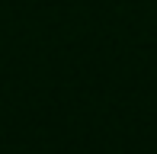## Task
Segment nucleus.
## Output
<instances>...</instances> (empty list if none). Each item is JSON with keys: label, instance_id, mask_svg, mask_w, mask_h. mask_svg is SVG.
<instances>
[]
</instances>
